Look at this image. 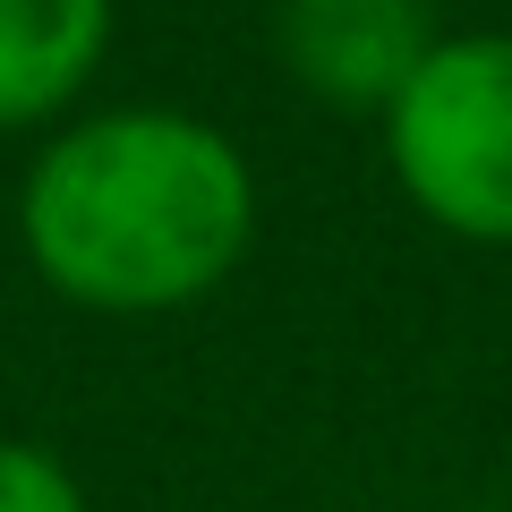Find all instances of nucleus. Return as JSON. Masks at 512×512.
<instances>
[{"mask_svg":"<svg viewBox=\"0 0 512 512\" xmlns=\"http://www.w3.org/2000/svg\"><path fill=\"white\" fill-rule=\"evenodd\" d=\"M256 171L214 120L120 103L60 120L18 188V248L86 316H171L239 274Z\"/></svg>","mask_w":512,"mask_h":512,"instance_id":"nucleus-1","label":"nucleus"},{"mask_svg":"<svg viewBox=\"0 0 512 512\" xmlns=\"http://www.w3.org/2000/svg\"><path fill=\"white\" fill-rule=\"evenodd\" d=\"M384 171L436 231L512 248V35H444L384 111Z\"/></svg>","mask_w":512,"mask_h":512,"instance_id":"nucleus-2","label":"nucleus"},{"mask_svg":"<svg viewBox=\"0 0 512 512\" xmlns=\"http://www.w3.org/2000/svg\"><path fill=\"white\" fill-rule=\"evenodd\" d=\"M436 43V0H274V60L325 111L384 120Z\"/></svg>","mask_w":512,"mask_h":512,"instance_id":"nucleus-3","label":"nucleus"},{"mask_svg":"<svg viewBox=\"0 0 512 512\" xmlns=\"http://www.w3.org/2000/svg\"><path fill=\"white\" fill-rule=\"evenodd\" d=\"M111 52V0H0V137L60 128Z\"/></svg>","mask_w":512,"mask_h":512,"instance_id":"nucleus-4","label":"nucleus"},{"mask_svg":"<svg viewBox=\"0 0 512 512\" xmlns=\"http://www.w3.org/2000/svg\"><path fill=\"white\" fill-rule=\"evenodd\" d=\"M0 512H86V487L52 444L0 436Z\"/></svg>","mask_w":512,"mask_h":512,"instance_id":"nucleus-5","label":"nucleus"}]
</instances>
